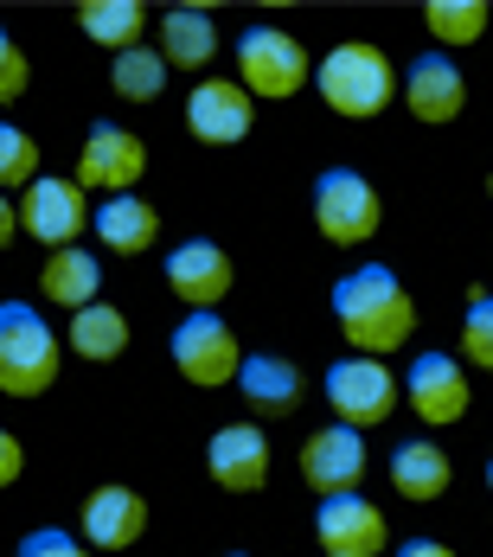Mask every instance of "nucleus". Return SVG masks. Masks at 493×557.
Wrapping results in <instances>:
<instances>
[{
	"label": "nucleus",
	"instance_id": "obj_1",
	"mask_svg": "<svg viewBox=\"0 0 493 557\" xmlns=\"http://www.w3.org/2000/svg\"><path fill=\"white\" fill-rule=\"evenodd\" d=\"M333 321H340V334H346L353 352L384 359V352H397L404 339L417 334V301H410V288L391 276L384 263H366V270L333 282Z\"/></svg>",
	"mask_w": 493,
	"mask_h": 557
},
{
	"label": "nucleus",
	"instance_id": "obj_2",
	"mask_svg": "<svg viewBox=\"0 0 493 557\" xmlns=\"http://www.w3.org/2000/svg\"><path fill=\"white\" fill-rule=\"evenodd\" d=\"M315 90H321V103H328L333 115L372 122V115L397 97V71H391V58H384L379 46L346 39V46H333V52L315 64Z\"/></svg>",
	"mask_w": 493,
	"mask_h": 557
},
{
	"label": "nucleus",
	"instance_id": "obj_3",
	"mask_svg": "<svg viewBox=\"0 0 493 557\" xmlns=\"http://www.w3.org/2000/svg\"><path fill=\"white\" fill-rule=\"evenodd\" d=\"M58 385V334L33 301H0V391L46 397Z\"/></svg>",
	"mask_w": 493,
	"mask_h": 557
},
{
	"label": "nucleus",
	"instance_id": "obj_4",
	"mask_svg": "<svg viewBox=\"0 0 493 557\" xmlns=\"http://www.w3.org/2000/svg\"><path fill=\"white\" fill-rule=\"evenodd\" d=\"M308 77H315V58L301 52L295 33H282V26H244V39H237V84H244L250 97L282 103V97H295Z\"/></svg>",
	"mask_w": 493,
	"mask_h": 557
},
{
	"label": "nucleus",
	"instance_id": "obj_5",
	"mask_svg": "<svg viewBox=\"0 0 493 557\" xmlns=\"http://www.w3.org/2000/svg\"><path fill=\"white\" fill-rule=\"evenodd\" d=\"M315 224H321V237L340 244V250L372 244L379 224H384L379 186H372L366 173H353V168H328L321 180H315Z\"/></svg>",
	"mask_w": 493,
	"mask_h": 557
},
{
	"label": "nucleus",
	"instance_id": "obj_6",
	"mask_svg": "<svg viewBox=\"0 0 493 557\" xmlns=\"http://www.w3.org/2000/svg\"><path fill=\"white\" fill-rule=\"evenodd\" d=\"M321 391H328L333 417H340L346 430H359V436L397 410V379H391V366H384V359H366V352H346L340 366H328Z\"/></svg>",
	"mask_w": 493,
	"mask_h": 557
},
{
	"label": "nucleus",
	"instance_id": "obj_7",
	"mask_svg": "<svg viewBox=\"0 0 493 557\" xmlns=\"http://www.w3.org/2000/svg\"><path fill=\"white\" fill-rule=\"evenodd\" d=\"M173 366H180V379L199 391H219V385H237V366H244V346L237 334L224 327L219 314H186L180 327H173Z\"/></svg>",
	"mask_w": 493,
	"mask_h": 557
},
{
	"label": "nucleus",
	"instance_id": "obj_8",
	"mask_svg": "<svg viewBox=\"0 0 493 557\" xmlns=\"http://www.w3.org/2000/svg\"><path fill=\"white\" fill-rule=\"evenodd\" d=\"M148 173V141L122 122H97L84 135V154H77V186L84 193H103V199H122L135 193V180Z\"/></svg>",
	"mask_w": 493,
	"mask_h": 557
},
{
	"label": "nucleus",
	"instance_id": "obj_9",
	"mask_svg": "<svg viewBox=\"0 0 493 557\" xmlns=\"http://www.w3.org/2000/svg\"><path fill=\"white\" fill-rule=\"evenodd\" d=\"M84 224H90V206H84V186H77V180L39 173V180L20 193V231L39 237L46 250H71Z\"/></svg>",
	"mask_w": 493,
	"mask_h": 557
},
{
	"label": "nucleus",
	"instance_id": "obj_10",
	"mask_svg": "<svg viewBox=\"0 0 493 557\" xmlns=\"http://www.w3.org/2000/svg\"><path fill=\"white\" fill-rule=\"evenodd\" d=\"M404 404H410L417 423H430V430L461 423L468 404H474L461 359H448V352H417V359H410V379H404Z\"/></svg>",
	"mask_w": 493,
	"mask_h": 557
},
{
	"label": "nucleus",
	"instance_id": "obj_11",
	"mask_svg": "<svg viewBox=\"0 0 493 557\" xmlns=\"http://www.w3.org/2000/svg\"><path fill=\"white\" fill-rule=\"evenodd\" d=\"M372 455H366V436L346 430V423H321L308 443H301V481L328 500V494H359Z\"/></svg>",
	"mask_w": 493,
	"mask_h": 557
},
{
	"label": "nucleus",
	"instance_id": "obj_12",
	"mask_svg": "<svg viewBox=\"0 0 493 557\" xmlns=\"http://www.w3.org/2000/svg\"><path fill=\"white\" fill-rule=\"evenodd\" d=\"M250 122H257V97H250L237 77H199V84H193V97H186V128H193V141L231 148V141L250 135Z\"/></svg>",
	"mask_w": 493,
	"mask_h": 557
},
{
	"label": "nucleus",
	"instance_id": "obj_13",
	"mask_svg": "<svg viewBox=\"0 0 493 557\" xmlns=\"http://www.w3.org/2000/svg\"><path fill=\"white\" fill-rule=\"evenodd\" d=\"M315 539L328 557H379L391 545V525L366 494H328L315 506Z\"/></svg>",
	"mask_w": 493,
	"mask_h": 557
},
{
	"label": "nucleus",
	"instance_id": "obj_14",
	"mask_svg": "<svg viewBox=\"0 0 493 557\" xmlns=\"http://www.w3.org/2000/svg\"><path fill=\"white\" fill-rule=\"evenodd\" d=\"M231 282H237V270H231L224 244H212V237H186V244L167 250V288H173L193 314H212L224 295H231Z\"/></svg>",
	"mask_w": 493,
	"mask_h": 557
},
{
	"label": "nucleus",
	"instance_id": "obj_15",
	"mask_svg": "<svg viewBox=\"0 0 493 557\" xmlns=\"http://www.w3.org/2000/svg\"><path fill=\"white\" fill-rule=\"evenodd\" d=\"M206 474L224 494H263L270 487V436L257 423H224L206 443Z\"/></svg>",
	"mask_w": 493,
	"mask_h": 557
},
{
	"label": "nucleus",
	"instance_id": "obj_16",
	"mask_svg": "<svg viewBox=\"0 0 493 557\" xmlns=\"http://www.w3.org/2000/svg\"><path fill=\"white\" fill-rule=\"evenodd\" d=\"M404 103H410L417 122H430V128L455 122V115L468 110V77H461V64L442 58V52H423L404 71Z\"/></svg>",
	"mask_w": 493,
	"mask_h": 557
},
{
	"label": "nucleus",
	"instance_id": "obj_17",
	"mask_svg": "<svg viewBox=\"0 0 493 557\" xmlns=\"http://www.w3.org/2000/svg\"><path fill=\"white\" fill-rule=\"evenodd\" d=\"M77 532H84L90 552H128L148 532V500L135 487H97L77 512Z\"/></svg>",
	"mask_w": 493,
	"mask_h": 557
},
{
	"label": "nucleus",
	"instance_id": "obj_18",
	"mask_svg": "<svg viewBox=\"0 0 493 557\" xmlns=\"http://www.w3.org/2000/svg\"><path fill=\"white\" fill-rule=\"evenodd\" d=\"M237 391H244V404H250L257 417H270V423L295 417V410H301V397H308L301 372H295L282 352H250V359L237 366Z\"/></svg>",
	"mask_w": 493,
	"mask_h": 557
},
{
	"label": "nucleus",
	"instance_id": "obj_19",
	"mask_svg": "<svg viewBox=\"0 0 493 557\" xmlns=\"http://www.w3.org/2000/svg\"><path fill=\"white\" fill-rule=\"evenodd\" d=\"M90 224H97V244L110 250V257H141L155 237H161V212L141 199V193H122V199H103L97 212H90Z\"/></svg>",
	"mask_w": 493,
	"mask_h": 557
},
{
	"label": "nucleus",
	"instance_id": "obj_20",
	"mask_svg": "<svg viewBox=\"0 0 493 557\" xmlns=\"http://www.w3.org/2000/svg\"><path fill=\"white\" fill-rule=\"evenodd\" d=\"M161 58L167 71H206L219 58V26L206 7H167L161 13Z\"/></svg>",
	"mask_w": 493,
	"mask_h": 557
},
{
	"label": "nucleus",
	"instance_id": "obj_21",
	"mask_svg": "<svg viewBox=\"0 0 493 557\" xmlns=\"http://www.w3.org/2000/svg\"><path fill=\"white\" fill-rule=\"evenodd\" d=\"M448 481H455V468H448L442 443L417 436V443H397V448H391V487H397L404 500L430 506V500H442V494H448Z\"/></svg>",
	"mask_w": 493,
	"mask_h": 557
},
{
	"label": "nucleus",
	"instance_id": "obj_22",
	"mask_svg": "<svg viewBox=\"0 0 493 557\" xmlns=\"http://www.w3.org/2000/svg\"><path fill=\"white\" fill-rule=\"evenodd\" d=\"M39 288H46V301H58V308H90V301H103V270H97V257L90 250H52L46 257V270H39Z\"/></svg>",
	"mask_w": 493,
	"mask_h": 557
},
{
	"label": "nucleus",
	"instance_id": "obj_23",
	"mask_svg": "<svg viewBox=\"0 0 493 557\" xmlns=\"http://www.w3.org/2000/svg\"><path fill=\"white\" fill-rule=\"evenodd\" d=\"M77 26H84V39H97L110 52H135L141 33H148V7L141 0H84Z\"/></svg>",
	"mask_w": 493,
	"mask_h": 557
},
{
	"label": "nucleus",
	"instance_id": "obj_24",
	"mask_svg": "<svg viewBox=\"0 0 493 557\" xmlns=\"http://www.w3.org/2000/svg\"><path fill=\"white\" fill-rule=\"evenodd\" d=\"M71 352L84 359H122L128 352V314L115 301H90L71 314Z\"/></svg>",
	"mask_w": 493,
	"mask_h": 557
},
{
	"label": "nucleus",
	"instance_id": "obj_25",
	"mask_svg": "<svg viewBox=\"0 0 493 557\" xmlns=\"http://www.w3.org/2000/svg\"><path fill=\"white\" fill-rule=\"evenodd\" d=\"M110 84H115V97H128V103H155V97L167 90V58L148 52V46H135V52H115Z\"/></svg>",
	"mask_w": 493,
	"mask_h": 557
},
{
	"label": "nucleus",
	"instance_id": "obj_26",
	"mask_svg": "<svg viewBox=\"0 0 493 557\" xmlns=\"http://www.w3.org/2000/svg\"><path fill=\"white\" fill-rule=\"evenodd\" d=\"M423 20H430V33H436L442 46H474L488 33V7L481 0H430Z\"/></svg>",
	"mask_w": 493,
	"mask_h": 557
},
{
	"label": "nucleus",
	"instance_id": "obj_27",
	"mask_svg": "<svg viewBox=\"0 0 493 557\" xmlns=\"http://www.w3.org/2000/svg\"><path fill=\"white\" fill-rule=\"evenodd\" d=\"M39 180V141L13 122H0V193H26Z\"/></svg>",
	"mask_w": 493,
	"mask_h": 557
},
{
	"label": "nucleus",
	"instance_id": "obj_28",
	"mask_svg": "<svg viewBox=\"0 0 493 557\" xmlns=\"http://www.w3.org/2000/svg\"><path fill=\"white\" fill-rule=\"evenodd\" d=\"M461 359L493 372V295L468 288V314H461Z\"/></svg>",
	"mask_w": 493,
	"mask_h": 557
},
{
	"label": "nucleus",
	"instance_id": "obj_29",
	"mask_svg": "<svg viewBox=\"0 0 493 557\" xmlns=\"http://www.w3.org/2000/svg\"><path fill=\"white\" fill-rule=\"evenodd\" d=\"M26 84H33V64H26V52H20V39L0 26V103H20Z\"/></svg>",
	"mask_w": 493,
	"mask_h": 557
},
{
	"label": "nucleus",
	"instance_id": "obj_30",
	"mask_svg": "<svg viewBox=\"0 0 493 557\" xmlns=\"http://www.w3.org/2000/svg\"><path fill=\"white\" fill-rule=\"evenodd\" d=\"M13 557H97L84 539H71V532H58V525H46V532H26L20 539V552Z\"/></svg>",
	"mask_w": 493,
	"mask_h": 557
},
{
	"label": "nucleus",
	"instance_id": "obj_31",
	"mask_svg": "<svg viewBox=\"0 0 493 557\" xmlns=\"http://www.w3.org/2000/svg\"><path fill=\"white\" fill-rule=\"evenodd\" d=\"M20 474H26V448H20L13 430H0V487H13Z\"/></svg>",
	"mask_w": 493,
	"mask_h": 557
},
{
	"label": "nucleus",
	"instance_id": "obj_32",
	"mask_svg": "<svg viewBox=\"0 0 493 557\" xmlns=\"http://www.w3.org/2000/svg\"><path fill=\"white\" fill-rule=\"evenodd\" d=\"M397 557H455V552H448L442 539H404V545H397Z\"/></svg>",
	"mask_w": 493,
	"mask_h": 557
},
{
	"label": "nucleus",
	"instance_id": "obj_33",
	"mask_svg": "<svg viewBox=\"0 0 493 557\" xmlns=\"http://www.w3.org/2000/svg\"><path fill=\"white\" fill-rule=\"evenodd\" d=\"M13 237H20V206H13V199L0 193V250H7Z\"/></svg>",
	"mask_w": 493,
	"mask_h": 557
},
{
	"label": "nucleus",
	"instance_id": "obj_34",
	"mask_svg": "<svg viewBox=\"0 0 493 557\" xmlns=\"http://www.w3.org/2000/svg\"><path fill=\"white\" fill-rule=\"evenodd\" d=\"M488 494H493V461H488Z\"/></svg>",
	"mask_w": 493,
	"mask_h": 557
},
{
	"label": "nucleus",
	"instance_id": "obj_35",
	"mask_svg": "<svg viewBox=\"0 0 493 557\" xmlns=\"http://www.w3.org/2000/svg\"><path fill=\"white\" fill-rule=\"evenodd\" d=\"M224 557H250V552H224Z\"/></svg>",
	"mask_w": 493,
	"mask_h": 557
},
{
	"label": "nucleus",
	"instance_id": "obj_36",
	"mask_svg": "<svg viewBox=\"0 0 493 557\" xmlns=\"http://www.w3.org/2000/svg\"><path fill=\"white\" fill-rule=\"evenodd\" d=\"M488 199H493V173H488Z\"/></svg>",
	"mask_w": 493,
	"mask_h": 557
}]
</instances>
